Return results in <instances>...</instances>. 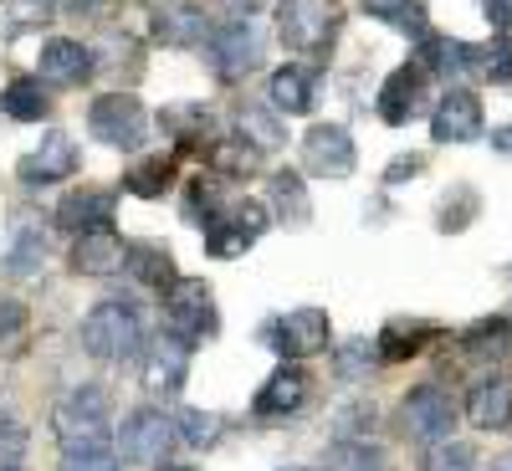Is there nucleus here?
I'll use <instances>...</instances> for the list:
<instances>
[{
  "label": "nucleus",
  "mask_w": 512,
  "mask_h": 471,
  "mask_svg": "<svg viewBox=\"0 0 512 471\" xmlns=\"http://www.w3.org/2000/svg\"><path fill=\"white\" fill-rule=\"evenodd\" d=\"M108 425H113V400L103 384H77V390L52 410V431L67 451H93L108 441Z\"/></svg>",
  "instance_id": "f257e3e1"
},
{
  "label": "nucleus",
  "mask_w": 512,
  "mask_h": 471,
  "mask_svg": "<svg viewBox=\"0 0 512 471\" xmlns=\"http://www.w3.org/2000/svg\"><path fill=\"white\" fill-rule=\"evenodd\" d=\"M82 349L103 364H128L144 349V323L128 303H98L82 318Z\"/></svg>",
  "instance_id": "f03ea898"
},
{
  "label": "nucleus",
  "mask_w": 512,
  "mask_h": 471,
  "mask_svg": "<svg viewBox=\"0 0 512 471\" xmlns=\"http://www.w3.org/2000/svg\"><path fill=\"white\" fill-rule=\"evenodd\" d=\"M456 420H461V405L451 400V390H441V384H415V390L400 400V410H395L400 436L415 441V446H441V441H451Z\"/></svg>",
  "instance_id": "7ed1b4c3"
},
{
  "label": "nucleus",
  "mask_w": 512,
  "mask_h": 471,
  "mask_svg": "<svg viewBox=\"0 0 512 471\" xmlns=\"http://www.w3.org/2000/svg\"><path fill=\"white\" fill-rule=\"evenodd\" d=\"M338 26H344V6H338V0H282L277 6L282 41L303 57H323L333 47Z\"/></svg>",
  "instance_id": "20e7f679"
},
{
  "label": "nucleus",
  "mask_w": 512,
  "mask_h": 471,
  "mask_svg": "<svg viewBox=\"0 0 512 471\" xmlns=\"http://www.w3.org/2000/svg\"><path fill=\"white\" fill-rule=\"evenodd\" d=\"M164 318H169V333L180 338V344H200V338H210L221 328L216 318V292H210L205 277H180L175 287L164 292Z\"/></svg>",
  "instance_id": "39448f33"
},
{
  "label": "nucleus",
  "mask_w": 512,
  "mask_h": 471,
  "mask_svg": "<svg viewBox=\"0 0 512 471\" xmlns=\"http://www.w3.org/2000/svg\"><path fill=\"white\" fill-rule=\"evenodd\" d=\"M88 128H93V139L108 144V149H139L149 139V113H144V103L134 93H103L88 108Z\"/></svg>",
  "instance_id": "423d86ee"
},
{
  "label": "nucleus",
  "mask_w": 512,
  "mask_h": 471,
  "mask_svg": "<svg viewBox=\"0 0 512 471\" xmlns=\"http://www.w3.org/2000/svg\"><path fill=\"white\" fill-rule=\"evenodd\" d=\"M267 344H272L287 364L313 359V354H323V349L333 344V318H328L323 308H292V313H282V318L267 323Z\"/></svg>",
  "instance_id": "0eeeda50"
},
{
  "label": "nucleus",
  "mask_w": 512,
  "mask_h": 471,
  "mask_svg": "<svg viewBox=\"0 0 512 471\" xmlns=\"http://www.w3.org/2000/svg\"><path fill=\"white\" fill-rule=\"evenodd\" d=\"M175 441H180L175 420H169L164 410H154V405L128 410L123 425H118V451H123V461H134V466H159Z\"/></svg>",
  "instance_id": "6e6552de"
},
{
  "label": "nucleus",
  "mask_w": 512,
  "mask_h": 471,
  "mask_svg": "<svg viewBox=\"0 0 512 471\" xmlns=\"http://www.w3.org/2000/svg\"><path fill=\"white\" fill-rule=\"evenodd\" d=\"M267 226H272L267 205H256V200H231L221 216H216V226H205V251L221 256V262H231V256H241L246 246L262 241Z\"/></svg>",
  "instance_id": "1a4fd4ad"
},
{
  "label": "nucleus",
  "mask_w": 512,
  "mask_h": 471,
  "mask_svg": "<svg viewBox=\"0 0 512 471\" xmlns=\"http://www.w3.org/2000/svg\"><path fill=\"white\" fill-rule=\"evenodd\" d=\"M205 57H210V72L221 82H241L246 72H256V62H262V31L251 21H231V26L205 36Z\"/></svg>",
  "instance_id": "9d476101"
},
{
  "label": "nucleus",
  "mask_w": 512,
  "mask_h": 471,
  "mask_svg": "<svg viewBox=\"0 0 512 471\" xmlns=\"http://www.w3.org/2000/svg\"><path fill=\"white\" fill-rule=\"evenodd\" d=\"M359 164V149L344 123H313L303 134V169L318 180H349Z\"/></svg>",
  "instance_id": "9b49d317"
},
{
  "label": "nucleus",
  "mask_w": 512,
  "mask_h": 471,
  "mask_svg": "<svg viewBox=\"0 0 512 471\" xmlns=\"http://www.w3.org/2000/svg\"><path fill=\"white\" fill-rule=\"evenodd\" d=\"M487 128L482 98L472 88H446L431 108V139L436 144H477Z\"/></svg>",
  "instance_id": "f8f14e48"
},
{
  "label": "nucleus",
  "mask_w": 512,
  "mask_h": 471,
  "mask_svg": "<svg viewBox=\"0 0 512 471\" xmlns=\"http://www.w3.org/2000/svg\"><path fill=\"white\" fill-rule=\"evenodd\" d=\"M16 175H21V185H31V190H47V185L72 180V175H77V144H72V134H62V128L41 134V144L16 164Z\"/></svg>",
  "instance_id": "ddd939ff"
},
{
  "label": "nucleus",
  "mask_w": 512,
  "mask_h": 471,
  "mask_svg": "<svg viewBox=\"0 0 512 471\" xmlns=\"http://www.w3.org/2000/svg\"><path fill=\"white\" fill-rule=\"evenodd\" d=\"M308 395H313V379H308V369L282 359V364L267 374L262 390H256L251 410H256V420H287V415H297V410L308 405Z\"/></svg>",
  "instance_id": "4468645a"
},
{
  "label": "nucleus",
  "mask_w": 512,
  "mask_h": 471,
  "mask_svg": "<svg viewBox=\"0 0 512 471\" xmlns=\"http://www.w3.org/2000/svg\"><path fill=\"white\" fill-rule=\"evenodd\" d=\"M425 67L420 62H405V67H395L390 77H384V88H379V98H374V113L390 123V128H400V123H410L420 108H425Z\"/></svg>",
  "instance_id": "2eb2a0df"
},
{
  "label": "nucleus",
  "mask_w": 512,
  "mask_h": 471,
  "mask_svg": "<svg viewBox=\"0 0 512 471\" xmlns=\"http://www.w3.org/2000/svg\"><path fill=\"white\" fill-rule=\"evenodd\" d=\"M93 47H82L72 36H52L47 47H41V62H36V77L52 82V88H82V82L93 77Z\"/></svg>",
  "instance_id": "dca6fc26"
},
{
  "label": "nucleus",
  "mask_w": 512,
  "mask_h": 471,
  "mask_svg": "<svg viewBox=\"0 0 512 471\" xmlns=\"http://www.w3.org/2000/svg\"><path fill=\"white\" fill-rule=\"evenodd\" d=\"M477 57H482V47H472V41H461V36H431V31H425L415 62L425 67V77L461 82V77H477Z\"/></svg>",
  "instance_id": "f3484780"
},
{
  "label": "nucleus",
  "mask_w": 512,
  "mask_h": 471,
  "mask_svg": "<svg viewBox=\"0 0 512 471\" xmlns=\"http://www.w3.org/2000/svg\"><path fill=\"white\" fill-rule=\"evenodd\" d=\"M190 379V344H180L175 333H164L159 344L144 349V390L154 395H180Z\"/></svg>",
  "instance_id": "a211bd4d"
},
{
  "label": "nucleus",
  "mask_w": 512,
  "mask_h": 471,
  "mask_svg": "<svg viewBox=\"0 0 512 471\" xmlns=\"http://www.w3.org/2000/svg\"><path fill=\"white\" fill-rule=\"evenodd\" d=\"M113 205H118L113 190L82 185V190H72V195L57 205V226L72 231V236H82V231H108V226H113Z\"/></svg>",
  "instance_id": "6ab92c4d"
},
{
  "label": "nucleus",
  "mask_w": 512,
  "mask_h": 471,
  "mask_svg": "<svg viewBox=\"0 0 512 471\" xmlns=\"http://www.w3.org/2000/svg\"><path fill=\"white\" fill-rule=\"evenodd\" d=\"M72 272L77 277H113V272H123V262H128V246L118 241V231L108 226V231H82L77 241H72Z\"/></svg>",
  "instance_id": "aec40b11"
},
{
  "label": "nucleus",
  "mask_w": 512,
  "mask_h": 471,
  "mask_svg": "<svg viewBox=\"0 0 512 471\" xmlns=\"http://www.w3.org/2000/svg\"><path fill=\"white\" fill-rule=\"evenodd\" d=\"M466 415L477 431H507L512 425V379L507 374H482L466 390Z\"/></svg>",
  "instance_id": "412c9836"
},
{
  "label": "nucleus",
  "mask_w": 512,
  "mask_h": 471,
  "mask_svg": "<svg viewBox=\"0 0 512 471\" xmlns=\"http://www.w3.org/2000/svg\"><path fill=\"white\" fill-rule=\"evenodd\" d=\"M267 98L282 113H313V103H318V72L313 67H297V62L277 67L272 82H267Z\"/></svg>",
  "instance_id": "4be33fe9"
},
{
  "label": "nucleus",
  "mask_w": 512,
  "mask_h": 471,
  "mask_svg": "<svg viewBox=\"0 0 512 471\" xmlns=\"http://www.w3.org/2000/svg\"><path fill=\"white\" fill-rule=\"evenodd\" d=\"M441 338V328L436 323H425V318H390L384 323V333L374 338V349H379V359H415V354H425V344H436Z\"/></svg>",
  "instance_id": "5701e85b"
},
{
  "label": "nucleus",
  "mask_w": 512,
  "mask_h": 471,
  "mask_svg": "<svg viewBox=\"0 0 512 471\" xmlns=\"http://www.w3.org/2000/svg\"><path fill=\"white\" fill-rule=\"evenodd\" d=\"M272 210L282 226H308L313 221V200H308V185L297 169H277L272 175Z\"/></svg>",
  "instance_id": "b1692460"
},
{
  "label": "nucleus",
  "mask_w": 512,
  "mask_h": 471,
  "mask_svg": "<svg viewBox=\"0 0 512 471\" xmlns=\"http://www.w3.org/2000/svg\"><path fill=\"white\" fill-rule=\"evenodd\" d=\"M461 354L472 364H487V359H507L512 354V323L507 318H482L461 333Z\"/></svg>",
  "instance_id": "393cba45"
},
{
  "label": "nucleus",
  "mask_w": 512,
  "mask_h": 471,
  "mask_svg": "<svg viewBox=\"0 0 512 471\" xmlns=\"http://www.w3.org/2000/svg\"><path fill=\"white\" fill-rule=\"evenodd\" d=\"M128 272H134L144 287H159V292H169L180 277H175V256H169L159 241H134L128 246V262H123Z\"/></svg>",
  "instance_id": "a878e982"
},
{
  "label": "nucleus",
  "mask_w": 512,
  "mask_h": 471,
  "mask_svg": "<svg viewBox=\"0 0 512 471\" xmlns=\"http://www.w3.org/2000/svg\"><path fill=\"white\" fill-rule=\"evenodd\" d=\"M236 139L241 144H251L256 154H272V149H282V123H277V113L272 108H262V103H241L236 108Z\"/></svg>",
  "instance_id": "bb28decb"
},
{
  "label": "nucleus",
  "mask_w": 512,
  "mask_h": 471,
  "mask_svg": "<svg viewBox=\"0 0 512 471\" xmlns=\"http://www.w3.org/2000/svg\"><path fill=\"white\" fill-rule=\"evenodd\" d=\"M52 108L47 88H41V77H11L6 93H0V113L16 118V123H41Z\"/></svg>",
  "instance_id": "cd10ccee"
},
{
  "label": "nucleus",
  "mask_w": 512,
  "mask_h": 471,
  "mask_svg": "<svg viewBox=\"0 0 512 471\" xmlns=\"http://www.w3.org/2000/svg\"><path fill=\"white\" fill-rule=\"evenodd\" d=\"M364 16L395 26L405 36H425V26H431V6L425 0H364Z\"/></svg>",
  "instance_id": "c85d7f7f"
},
{
  "label": "nucleus",
  "mask_w": 512,
  "mask_h": 471,
  "mask_svg": "<svg viewBox=\"0 0 512 471\" xmlns=\"http://www.w3.org/2000/svg\"><path fill=\"white\" fill-rule=\"evenodd\" d=\"M169 185H175V154H149V159H139V164L123 175V190H128V195H144V200L164 195Z\"/></svg>",
  "instance_id": "c756f323"
},
{
  "label": "nucleus",
  "mask_w": 512,
  "mask_h": 471,
  "mask_svg": "<svg viewBox=\"0 0 512 471\" xmlns=\"http://www.w3.org/2000/svg\"><path fill=\"white\" fill-rule=\"evenodd\" d=\"M205 164L216 169L221 180H246V175H256L262 154H256L251 144H241V139H216V144L205 149Z\"/></svg>",
  "instance_id": "7c9ffc66"
},
{
  "label": "nucleus",
  "mask_w": 512,
  "mask_h": 471,
  "mask_svg": "<svg viewBox=\"0 0 512 471\" xmlns=\"http://www.w3.org/2000/svg\"><path fill=\"white\" fill-rule=\"evenodd\" d=\"M159 36L169 41V47H190V41H205L210 36V26H205V16L195 11V6H169V11H159Z\"/></svg>",
  "instance_id": "2f4dec72"
},
{
  "label": "nucleus",
  "mask_w": 512,
  "mask_h": 471,
  "mask_svg": "<svg viewBox=\"0 0 512 471\" xmlns=\"http://www.w3.org/2000/svg\"><path fill=\"white\" fill-rule=\"evenodd\" d=\"M41 256H47V231H41L31 216H21V221H16V246H11V256H6V267H11L16 277H31Z\"/></svg>",
  "instance_id": "473e14b6"
},
{
  "label": "nucleus",
  "mask_w": 512,
  "mask_h": 471,
  "mask_svg": "<svg viewBox=\"0 0 512 471\" xmlns=\"http://www.w3.org/2000/svg\"><path fill=\"white\" fill-rule=\"evenodd\" d=\"M52 0H0V36H21L36 31L41 21H52Z\"/></svg>",
  "instance_id": "72a5a7b5"
},
{
  "label": "nucleus",
  "mask_w": 512,
  "mask_h": 471,
  "mask_svg": "<svg viewBox=\"0 0 512 471\" xmlns=\"http://www.w3.org/2000/svg\"><path fill=\"white\" fill-rule=\"evenodd\" d=\"M477 210H482V195L472 185H451V195L436 210V231H466L477 221Z\"/></svg>",
  "instance_id": "f704fd0d"
},
{
  "label": "nucleus",
  "mask_w": 512,
  "mask_h": 471,
  "mask_svg": "<svg viewBox=\"0 0 512 471\" xmlns=\"http://www.w3.org/2000/svg\"><path fill=\"white\" fill-rule=\"evenodd\" d=\"M226 210V200H221V190H216V180H190V190H185V221L190 226H216V216Z\"/></svg>",
  "instance_id": "c9c22d12"
},
{
  "label": "nucleus",
  "mask_w": 512,
  "mask_h": 471,
  "mask_svg": "<svg viewBox=\"0 0 512 471\" xmlns=\"http://www.w3.org/2000/svg\"><path fill=\"white\" fill-rule=\"evenodd\" d=\"M175 436L185 446H216L221 441V415H210V410H180Z\"/></svg>",
  "instance_id": "e433bc0d"
},
{
  "label": "nucleus",
  "mask_w": 512,
  "mask_h": 471,
  "mask_svg": "<svg viewBox=\"0 0 512 471\" xmlns=\"http://www.w3.org/2000/svg\"><path fill=\"white\" fill-rule=\"evenodd\" d=\"M420 471H477V451L461 446V441H441V446H425Z\"/></svg>",
  "instance_id": "4c0bfd02"
},
{
  "label": "nucleus",
  "mask_w": 512,
  "mask_h": 471,
  "mask_svg": "<svg viewBox=\"0 0 512 471\" xmlns=\"http://www.w3.org/2000/svg\"><path fill=\"white\" fill-rule=\"evenodd\" d=\"M477 77L512 88V41H507V36H497V41H487V47H482V57H477Z\"/></svg>",
  "instance_id": "58836bf2"
},
{
  "label": "nucleus",
  "mask_w": 512,
  "mask_h": 471,
  "mask_svg": "<svg viewBox=\"0 0 512 471\" xmlns=\"http://www.w3.org/2000/svg\"><path fill=\"white\" fill-rule=\"evenodd\" d=\"M26 338V308L16 297H0V354H16Z\"/></svg>",
  "instance_id": "ea45409f"
},
{
  "label": "nucleus",
  "mask_w": 512,
  "mask_h": 471,
  "mask_svg": "<svg viewBox=\"0 0 512 471\" xmlns=\"http://www.w3.org/2000/svg\"><path fill=\"white\" fill-rule=\"evenodd\" d=\"M62 471H123V466H118V456L108 446H93V451H67Z\"/></svg>",
  "instance_id": "a19ab883"
},
{
  "label": "nucleus",
  "mask_w": 512,
  "mask_h": 471,
  "mask_svg": "<svg viewBox=\"0 0 512 471\" xmlns=\"http://www.w3.org/2000/svg\"><path fill=\"white\" fill-rule=\"evenodd\" d=\"M26 456V431L16 420H0V471H16Z\"/></svg>",
  "instance_id": "79ce46f5"
},
{
  "label": "nucleus",
  "mask_w": 512,
  "mask_h": 471,
  "mask_svg": "<svg viewBox=\"0 0 512 471\" xmlns=\"http://www.w3.org/2000/svg\"><path fill=\"white\" fill-rule=\"evenodd\" d=\"M374 359H379V349L364 344V338H349V344H338V369H344V374H364V369H374Z\"/></svg>",
  "instance_id": "37998d69"
},
{
  "label": "nucleus",
  "mask_w": 512,
  "mask_h": 471,
  "mask_svg": "<svg viewBox=\"0 0 512 471\" xmlns=\"http://www.w3.org/2000/svg\"><path fill=\"white\" fill-rule=\"evenodd\" d=\"M415 175H425V154H400V159H390V169H384V185H405Z\"/></svg>",
  "instance_id": "c03bdc74"
},
{
  "label": "nucleus",
  "mask_w": 512,
  "mask_h": 471,
  "mask_svg": "<svg viewBox=\"0 0 512 471\" xmlns=\"http://www.w3.org/2000/svg\"><path fill=\"white\" fill-rule=\"evenodd\" d=\"M482 11H487V21H492L497 36L512 31V0H482Z\"/></svg>",
  "instance_id": "a18cd8bd"
},
{
  "label": "nucleus",
  "mask_w": 512,
  "mask_h": 471,
  "mask_svg": "<svg viewBox=\"0 0 512 471\" xmlns=\"http://www.w3.org/2000/svg\"><path fill=\"white\" fill-rule=\"evenodd\" d=\"M52 6H62V11H72V16H98L108 0H52Z\"/></svg>",
  "instance_id": "49530a36"
},
{
  "label": "nucleus",
  "mask_w": 512,
  "mask_h": 471,
  "mask_svg": "<svg viewBox=\"0 0 512 471\" xmlns=\"http://www.w3.org/2000/svg\"><path fill=\"white\" fill-rule=\"evenodd\" d=\"M492 149L512 159V123H507V128H492Z\"/></svg>",
  "instance_id": "de8ad7c7"
},
{
  "label": "nucleus",
  "mask_w": 512,
  "mask_h": 471,
  "mask_svg": "<svg viewBox=\"0 0 512 471\" xmlns=\"http://www.w3.org/2000/svg\"><path fill=\"white\" fill-rule=\"evenodd\" d=\"M226 6H231V11H236V16L246 21L251 11H262V0H226Z\"/></svg>",
  "instance_id": "09e8293b"
},
{
  "label": "nucleus",
  "mask_w": 512,
  "mask_h": 471,
  "mask_svg": "<svg viewBox=\"0 0 512 471\" xmlns=\"http://www.w3.org/2000/svg\"><path fill=\"white\" fill-rule=\"evenodd\" d=\"M492 471H512V456H502V461H492Z\"/></svg>",
  "instance_id": "8fccbe9b"
},
{
  "label": "nucleus",
  "mask_w": 512,
  "mask_h": 471,
  "mask_svg": "<svg viewBox=\"0 0 512 471\" xmlns=\"http://www.w3.org/2000/svg\"><path fill=\"white\" fill-rule=\"evenodd\" d=\"M149 6H159V11H169V6H180V0H149Z\"/></svg>",
  "instance_id": "3c124183"
},
{
  "label": "nucleus",
  "mask_w": 512,
  "mask_h": 471,
  "mask_svg": "<svg viewBox=\"0 0 512 471\" xmlns=\"http://www.w3.org/2000/svg\"><path fill=\"white\" fill-rule=\"evenodd\" d=\"M169 471H195V466H169Z\"/></svg>",
  "instance_id": "603ef678"
}]
</instances>
